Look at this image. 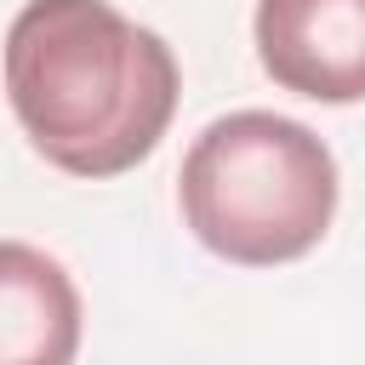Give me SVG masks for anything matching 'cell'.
Masks as SVG:
<instances>
[{
    "label": "cell",
    "instance_id": "7a4b0ae2",
    "mask_svg": "<svg viewBox=\"0 0 365 365\" xmlns=\"http://www.w3.org/2000/svg\"><path fill=\"white\" fill-rule=\"evenodd\" d=\"M177 205L211 257L279 268L325 240L336 217V160L302 120L240 108L211 120L182 154Z\"/></svg>",
    "mask_w": 365,
    "mask_h": 365
},
{
    "label": "cell",
    "instance_id": "3957f363",
    "mask_svg": "<svg viewBox=\"0 0 365 365\" xmlns=\"http://www.w3.org/2000/svg\"><path fill=\"white\" fill-rule=\"evenodd\" d=\"M257 63L308 103H365V0H257Z\"/></svg>",
    "mask_w": 365,
    "mask_h": 365
},
{
    "label": "cell",
    "instance_id": "277c9868",
    "mask_svg": "<svg viewBox=\"0 0 365 365\" xmlns=\"http://www.w3.org/2000/svg\"><path fill=\"white\" fill-rule=\"evenodd\" d=\"M80 354V291L57 257L0 240V365H68Z\"/></svg>",
    "mask_w": 365,
    "mask_h": 365
},
{
    "label": "cell",
    "instance_id": "6da1fadb",
    "mask_svg": "<svg viewBox=\"0 0 365 365\" xmlns=\"http://www.w3.org/2000/svg\"><path fill=\"white\" fill-rule=\"evenodd\" d=\"M0 74L34 154L86 182L143 165L182 91L171 46L108 0H23Z\"/></svg>",
    "mask_w": 365,
    "mask_h": 365
}]
</instances>
